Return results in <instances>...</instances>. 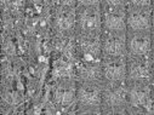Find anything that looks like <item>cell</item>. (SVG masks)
I'll list each match as a JSON object with an SVG mask.
<instances>
[{"label":"cell","instance_id":"cell-13","mask_svg":"<svg viewBox=\"0 0 154 115\" xmlns=\"http://www.w3.org/2000/svg\"><path fill=\"white\" fill-rule=\"evenodd\" d=\"M128 32H152V8H126Z\"/></svg>","mask_w":154,"mask_h":115},{"label":"cell","instance_id":"cell-6","mask_svg":"<svg viewBox=\"0 0 154 115\" xmlns=\"http://www.w3.org/2000/svg\"><path fill=\"white\" fill-rule=\"evenodd\" d=\"M75 58L79 62L101 63L103 58L101 35L75 34Z\"/></svg>","mask_w":154,"mask_h":115},{"label":"cell","instance_id":"cell-10","mask_svg":"<svg viewBox=\"0 0 154 115\" xmlns=\"http://www.w3.org/2000/svg\"><path fill=\"white\" fill-rule=\"evenodd\" d=\"M103 83H125L128 76L126 57H106L102 58Z\"/></svg>","mask_w":154,"mask_h":115},{"label":"cell","instance_id":"cell-12","mask_svg":"<svg viewBox=\"0 0 154 115\" xmlns=\"http://www.w3.org/2000/svg\"><path fill=\"white\" fill-rule=\"evenodd\" d=\"M102 26L106 32L126 33V8H112L101 5Z\"/></svg>","mask_w":154,"mask_h":115},{"label":"cell","instance_id":"cell-19","mask_svg":"<svg viewBox=\"0 0 154 115\" xmlns=\"http://www.w3.org/2000/svg\"><path fill=\"white\" fill-rule=\"evenodd\" d=\"M102 0H76V8H91L101 6Z\"/></svg>","mask_w":154,"mask_h":115},{"label":"cell","instance_id":"cell-4","mask_svg":"<svg viewBox=\"0 0 154 115\" xmlns=\"http://www.w3.org/2000/svg\"><path fill=\"white\" fill-rule=\"evenodd\" d=\"M129 114H153V90L150 83H129Z\"/></svg>","mask_w":154,"mask_h":115},{"label":"cell","instance_id":"cell-21","mask_svg":"<svg viewBox=\"0 0 154 115\" xmlns=\"http://www.w3.org/2000/svg\"><path fill=\"white\" fill-rule=\"evenodd\" d=\"M152 30H154V0L152 4Z\"/></svg>","mask_w":154,"mask_h":115},{"label":"cell","instance_id":"cell-9","mask_svg":"<svg viewBox=\"0 0 154 115\" xmlns=\"http://www.w3.org/2000/svg\"><path fill=\"white\" fill-rule=\"evenodd\" d=\"M102 56L106 57H128L126 33H114L103 30L101 34Z\"/></svg>","mask_w":154,"mask_h":115},{"label":"cell","instance_id":"cell-8","mask_svg":"<svg viewBox=\"0 0 154 115\" xmlns=\"http://www.w3.org/2000/svg\"><path fill=\"white\" fill-rule=\"evenodd\" d=\"M129 83H150L152 84V57L150 56H128Z\"/></svg>","mask_w":154,"mask_h":115},{"label":"cell","instance_id":"cell-18","mask_svg":"<svg viewBox=\"0 0 154 115\" xmlns=\"http://www.w3.org/2000/svg\"><path fill=\"white\" fill-rule=\"evenodd\" d=\"M153 0H128V6L132 8H152Z\"/></svg>","mask_w":154,"mask_h":115},{"label":"cell","instance_id":"cell-20","mask_svg":"<svg viewBox=\"0 0 154 115\" xmlns=\"http://www.w3.org/2000/svg\"><path fill=\"white\" fill-rule=\"evenodd\" d=\"M152 57V87L154 89V57Z\"/></svg>","mask_w":154,"mask_h":115},{"label":"cell","instance_id":"cell-17","mask_svg":"<svg viewBox=\"0 0 154 115\" xmlns=\"http://www.w3.org/2000/svg\"><path fill=\"white\" fill-rule=\"evenodd\" d=\"M101 5L112 8H128V0H102Z\"/></svg>","mask_w":154,"mask_h":115},{"label":"cell","instance_id":"cell-15","mask_svg":"<svg viewBox=\"0 0 154 115\" xmlns=\"http://www.w3.org/2000/svg\"><path fill=\"white\" fill-rule=\"evenodd\" d=\"M75 80L86 83H103L101 63L75 61Z\"/></svg>","mask_w":154,"mask_h":115},{"label":"cell","instance_id":"cell-5","mask_svg":"<svg viewBox=\"0 0 154 115\" xmlns=\"http://www.w3.org/2000/svg\"><path fill=\"white\" fill-rule=\"evenodd\" d=\"M103 32L101 6L76 8L75 34L101 35Z\"/></svg>","mask_w":154,"mask_h":115},{"label":"cell","instance_id":"cell-22","mask_svg":"<svg viewBox=\"0 0 154 115\" xmlns=\"http://www.w3.org/2000/svg\"><path fill=\"white\" fill-rule=\"evenodd\" d=\"M154 57V30H152V55Z\"/></svg>","mask_w":154,"mask_h":115},{"label":"cell","instance_id":"cell-14","mask_svg":"<svg viewBox=\"0 0 154 115\" xmlns=\"http://www.w3.org/2000/svg\"><path fill=\"white\" fill-rule=\"evenodd\" d=\"M128 56L152 55V32H126Z\"/></svg>","mask_w":154,"mask_h":115},{"label":"cell","instance_id":"cell-11","mask_svg":"<svg viewBox=\"0 0 154 115\" xmlns=\"http://www.w3.org/2000/svg\"><path fill=\"white\" fill-rule=\"evenodd\" d=\"M75 79V59L64 55H51L48 81Z\"/></svg>","mask_w":154,"mask_h":115},{"label":"cell","instance_id":"cell-1","mask_svg":"<svg viewBox=\"0 0 154 115\" xmlns=\"http://www.w3.org/2000/svg\"><path fill=\"white\" fill-rule=\"evenodd\" d=\"M44 93L56 108L57 114H75L76 109V80L64 79L46 81Z\"/></svg>","mask_w":154,"mask_h":115},{"label":"cell","instance_id":"cell-7","mask_svg":"<svg viewBox=\"0 0 154 115\" xmlns=\"http://www.w3.org/2000/svg\"><path fill=\"white\" fill-rule=\"evenodd\" d=\"M76 8H54L51 10L52 33L57 35H75Z\"/></svg>","mask_w":154,"mask_h":115},{"label":"cell","instance_id":"cell-3","mask_svg":"<svg viewBox=\"0 0 154 115\" xmlns=\"http://www.w3.org/2000/svg\"><path fill=\"white\" fill-rule=\"evenodd\" d=\"M102 114H129L126 81L103 83Z\"/></svg>","mask_w":154,"mask_h":115},{"label":"cell","instance_id":"cell-2","mask_svg":"<svg viewBox=\"0 0 154 115\" xmlns=\"http://www.w3.org/2000/svg\"><path fill=\"white\" fill-rule=\"evenodd\" d=\"M103 83L76 81L75 114H102Z\"/></svg>","mask_w":154,"mask_h":115},{"label":"cell","instance_id":"cell-16","mask_svg":"<svg viewBox=\"0 0 154 115\" xmlns=\"http://www.w3.org/2000/svg\"><path fill=\"white\" fill-rule=\"evenodd\" d=\"M54 8H76V0H51Z\"/></svg>","mask_w":154,"mask_h":115}]
</instances>
